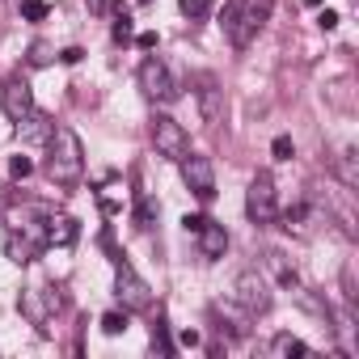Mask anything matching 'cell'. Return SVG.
<instances>
[{"instance_id": "35", "label": "cell", "mask_w": 359, "mask_h": 359, "mask_svg": "<svg viewBox=\"0 0 359 359\" xmlns=\"http://www.w3.org/2000/svg\"><path fill=\"white\" fill-rule=\"evenodd\" d=\"M304 5H309V9H321V0H304Z\"/></svg>"}, {"instance_id": "31", "label": "cell", "mask_w": 359, "mask_h": 359, "mask_svg": "<svg viewBox=\"0 0 359 359\" xmlns=\"http://www.w3.org/2000/svg\"><path fill=\"white\" fill-rule=\"evenodd\" d=\"M203 224H208V216H187V220H182V229H187V233H199Z\"/></svg>"}, {"instance_id": "4", "label": "cell", "mask_w": 359, "mask_h": 359, "mask_svg": "<svg viewBox=\"0 0 359 359\" xmlns=\"http://www.w3.org/2000/svg\"><path fill=\"white\" fill-rule=\"evenodd\" d=\"M233 300H237L250 317H258V313H266V309L275 304L271 283H266V275H262V271H241V275H237V283H233Z\"/></svg>"}, {"instance_id": "3", "label": "cell", "mask_w": 359, "mask_h": 359, "mask_svg": "<svg viewBox=\"0 0 359 359\" xmlns=\"http://www.w3.org/2000/svg\"><path fill=\"white\" fill-rule=\"evenodd\" d=\"M271 9H275V0H241L237 22L229 26V39H233V47H237V51H245V47L258 39V30L266 26Z\"/></svg>"}, {"instance_id": "16", "label": "cell", "mask_w": 359, "mask_h": 359, "mask_svg": "<svg viewBox=\"0 0 359 359\" xmlns=\"http://www.w3.org/2000/svg\"><path fill=\"white\" fill-rule=\"evenodd\" d=\"M334 173H338V182H342L346 191H355V187H359V156H355V148H342V152H338Z\"/></svg>"}, {"instance_id": "13", "label": "cell", "mask_w": 359, "mask_h": 359, "mask_svg": "<svg viewBox=\"0 0 359 359\" xmlns=\"http://www.w3.org/2000/svg\"><path fill=\"white\" fill-rule=\"evenodd\" d=\"M51 131H55V123H51L43 110H30V114L18 118V140H22V144H47Z\"/></svg>"}, {"instance_id": "25", "label": "cell", "mask_w": 359, "mask_h": 359, "mask_svg": "<svg viewBox=\"0 0 359 359\" xmlns=\"http://www.w3.org/2000/svg\"><path fill=\"white\" fill-rule=\"evenodd\" d=\"M127 39H131V13L123 9V13L114 18V43H127Z\"/></svg>"}, {"instance_id": "19", "label": "cell", "mask_w": 359, "mask_h": 359, "mask_svg": "<svg viewBox=\"0 0 359 359\" xmlns=\"http://www.w3.org/2000/svg\"><path fill=\"white\" fill-rule=\"evenodd\" d=\"M177 9H182L187 22H203L208 9H212V0H177Z\"/></svg>"}, {"instance_id": "34", "label": "cell", "mask_w": 359, "mask_h": 359, "mask_svg": "<svg viewBox=\"0 0 359 359\" xmlns=\"http://www.w3.org/2000/svg\"><path fill=\"white\" fill-rule=\"evenodd\" d=\"M85 5H89L93 13H102V9H106V0H85Z\"/></svg>"}, {"instance_id": "1", "label": "cell", "mask_w": 359, "mask_h": 359, "mask_svg": "<svg viewBox=\"0 0 359 359\" xmlns=\"http://www.w3.org/2000/svg\"><path fill=\"white\" fill-rule=\"evenodd\" d=\"M85 173V148L72 127H55L47 140V177L55 187H76Z\"/></svg>"}, {"instance_id": "9", "label": "cell", "mask_w": 359, "mask_h": 359, "mask_svg": "<svg viewBox=\"0 0 359 359\" xmlns=\"http://www.w3.org/2000/svg\"><path fill=\"white\" fill-rule=\"evenodd\" d=\"M182 182L208 203L212 195H216V169H212V161L208 156H195V152H187L182 156Z\"/></svg>"}, {"instance_id": "33", "label": "cell", "mask_w": 359, "mask_h": 359, "mask_svg": "<svg viewBox=\"0 0 359 359\" xmlns=\"http://www.w3.org/2000/svg\"><path fill=\"white\" fill-rule=\"evenodd\" d=\"M177 342H182V346H199V334H195V330H187L182 338H177Z\"/></svg>"}, {"instance_id": "26", "label": "cell", "mask_w": 359, "mask_h": 359, "mask_svg": "<svg viewBox=\"0 0 359 359\" xmlns=\"http://www.w3.org/2000/svg\"><path fill=\"white\" fill-rule=\"evenodd\" d=\"M9 169H13V177L22 182V177H30V173H34V161H30V156H13V165H9Z\"/></svg>"}, {"instance_id": "27", "label": "cell", "mask_w": 359, "mask_h": 359, "mask_svg": "<svg viewBox=\"0 0 359 359\" xmlns=\"http://www.w3.org/2000/svg\"><path fill=\"white\" fill-rule=\"evenodd\" d=\"M30 64H34V68L51 64V47H47V43H34V47H30Z\"/></svg>"}, {"instance_id": "5", "label": "cell", "mask_w": 359, "mask_h": 359, "mask_svg": "<svg viewBox=\"0 0 359 359\" xmlns=\"http://www.w3.org/2000/svg\"><path fill=\"white\" fill-rule=\"evenodd\" d=\"M245 212L254 224H271L279 216V203H275V177L262 169L250 177V191H245Z\"/></svg>"}, {"instance_id": "28", "label": "cell", "mask_w": 359, "mask_h": 359, "mask_svg": "<svg viewBox=\"0 0 359 359\" xmlns=\"http://www.w3.org/2000/svg\"><path fill=\"white\" fill-rule=\"evenodd\" d=\"M338 22H342L338 9H321V13H317V26H321V30H338Z\"/></svg>"}, {"instance_id": "23", "label": "cell", "mask_w": 359, "mask_h": 359, "mask_svg": "<svg viewBox=\"0 0 359 359\" xmlns=\"http://www.w3.org/2000/svg\"><path fill=\"white\" fill-rule=\"evenodd\" d=\"M271 152H275V161H292V156H296V144H292V135H275Z\"/></svg>"}, {"instance_id": "18", "label": "cell", "mask_w": 359, "mask_h": 359, "mask_svg": "<svg viewBox=\"0 0 359 359\" xmlns=\"http://www.w3.org/2000/svg\"><path fill=\"white\" fill-rule=\"evenodd\" d=\"M266 266H271V271L279 275V283H283V287H292V292L300 287V279H296V271H292V266L283 262V254H275V250H271V254H266Z\"/></svg>"}, {"instance_id": "6", "label": "cell", "mask_w": 359, "mask_h": 359, "mask_svg": "<svg viewBox=\"0 0 359 359\" xmlns=\"http://www.w3.org/2000/svg\"><path fill=\"white\" fill-rule=\"evenodd\" d=\"M152 144H156V156H165V161H182L191 152V140H187L182 123L169 118V114L152 118Z\"/></svg>"}, {"instance_id": "22", "label": "cell", "mask_w": 359, "mask_h": 359, "mask_svg": "<svg viewBox=\"0 0 359 359\" xmlns=\"http://www.w3.org/2000/svg\"><path fill=\"white\" fill-rule=\"evenodd\" d=\"M152 346H156L161 355H173V342H169V325H165V321L152 325Z\"/></svg>"}, {"instance_id": "20", "label": "cell", "mask_w": 359, "mask_h": 359, "mask_svg": "<svg viewBox=\"0 0 359 359\" xmlns=\"http://www.w3.org/2000/svg\"><path fill=\"white\" fill-rule=\"evenodd\" d=\"M156 212H161V208H156L152 199H140V203H135V224H140V229H152V224H156Z\"/></svg>"}, {"instance_id": "12", "label": "cell", "mask_w": 359, "mask_h": 359, "mask_svg": "<svg viewBox=\"0 0 359 359\" xmlns=\"http://www.w3.org/2000/svg\"><path fill=\"white\" fill-rule=\"evenodd\" d=\"M39 250H43V237H39V233H26V229L18 233V229H13V233L5 237V254H9L18 266L34 262V258H39Z\"/></svg>"}, {"instance_id": "7", "label": "cell", "mask_w": 359, "mask_h": 359, "mask_svg": "<svg viewBox=\"0 0 359 359\" xmlns=\"http://www.w3.org/2000/svg\"><path fill=\"white\" fill-rule=\"evenodd\" d=\"M140 89H144L148 102H173V97H177V85H173L169 68H165L156 55H148V60L140 64Z\"/></svg>"}, {"instance_id": "14", "label": "cell", "mask_w": 359, "mask_h": 359, "mask_svg": "<svg viewBox=\"0 0 359 359\" xmlns=\"http://www.w3.org/2000/svg\"><path fill=\"white\" fill-rule=\"evenodd\" d=\"M195 237H199V254H203V258H224V250H229V233H224V224L208 220Z\"/></svg>"}, {"instance_id": "36", "label": "cell", "mask_w": 359, "mask_h": 359, "mask_svg": "<svg viewBox=\"0 0 359 359\" xmlns=\"http://www.w3.org/2000/svg\"><path fill=\"white\" fill-rule=\"evenodd\" d=\"M140 5H152V0H140Z\"/></svg>"}, {"instance_id": "15", "label": "cell", "mask_w": 359, "mask_h": 359, "mask_svg": "<svg viewBox=\"0 0 359 359\" xmlns=\"http://www.w3.org/2000/svg\"><path fill=\"white\" fill-rule=\"evenodd\" d=\"M76 241V220L72 216H47L43 245H72Z\"/></svg>"}, {"instance_id": "32", "label": "cell", "mask_w": 359, "mask_h": 359, "mask_svg": "<svg viewBox=\"0 0 359 359\" xmlns=\"http://www.w3.org/2000/svg\"><path fill=\"white\" fill-rule=\"evenodd\" d=\"M140 47H144V51H152V47H156V34H152V30H144V34H140Z\"/></svg>"}, {"instance_id": "30", "label": "cell", "mask_w": 359, "mask_h": 359, "mask_svg": "<svg viewBox=\"0 0 359 359\" xmlns=\"http://www.w3.org/2000/svg\"><path fill=\"white\" fill-rule=\"evenodd\" d=\"M60 60H64V64H81L85 51H81V47H68V51H60Z\"/></svg>"}, {"instance_id": "21", "label": "cell", "mask_w": 359, "mask_h": 359, "mask_svg": "<svg viewBox=\"0 0 359 359\" xmlns=\"http://www.w3.org/2000/svg\"><path fill=\"white\" fill-rule=\"evenodd\" d=\"M102 334H110V338L127 334V309H123V313H106V317H102Z\"/></svg>"}, {"instance_id": "11", "label": "cell", "mask_w": 359, "mask_h": 359, "mask_svg": "<svg viewBox=\"0 0 359 359\" xmlns=\"http://www.w3.org/2000/svg\"><path fill=\"white\" fill-rule=\"evenodd\" d=\"M199 114H203L208 127H220L224 123V89H216L212 76L199 81Z\"/></svg>"}, {"instance_id": "17", "label": "cell", "mask_w": 359, "mask_h": 359, "mask_svg": "<svg viewBox=\"0 0 359 359\" xmlns=\"http://www.w3.org/2000/svg\"><path fill=\"white\" fill-rule=\"evenodd\" d=\"M271 355L292 359V355H309V346H304L300 338H292V334H275V338H271Z\"/></svg>"}, {"instance_id": "24", "label": "cell", "mask_w": 359, "mask_h": 359, "mask_svg": "<svg viewBox=\"0 0 359 359\" xmlns=\"http://www.w3.org/2000/svg\"><path fill=\"white\" fill-rule=\"evenodd\" d=\"M22 18L26 22H43L47 18V0H22Z\"/></svg>"}, {"instance_id": "8", "label": "cell", "mask_w": 359, "mask_h": 359, "mask_svg": "<svg viewBox=\"0 0 359 359\" xmlns=\"http://www.w3.org/2000/svg\"><path fill=\"white\" fill-rule=\"evenodd\" d=\"M60 309H64L60 287H26V292H22V313H26L39 330H47V321H51Z\"/></svg>"}, {"instance_id": "2", "label": "cell", "mask_w": 359, "mask_h": 359, "mask_svg": "<svg viewBox=\"0 0 359 359\" xmlns=\"http://www.w3.org/2000/svg\"><path fill=\"white\" fill-rule=\"evenodd\" d=\"M114 296L123 300L127 313H148V309H152V287L135 275V266H131L123 254L114 258Z\"/></svg>"}, {"instance_id": "29", "label": "cell", "mask_w": 359, "mask_h": 359, "mask_svg": "<svg viewBox=\"0 0 359 359\" xmlns=\"http://www.w3.org/2000/svg\"><path fill=\"white\" fill-rule=\"evenodd\" d=\"M237 9H241V0H229V5H224V13H220V26H224V30L237 22Z\"/></svg>"}, {"instance_id": "10", "label": "cell", "mask_w": 359, "mask_h": 359, "mask_svg": "<svg viewBox=\"0 0 359 359\" xmlns=\"http://www.w3.org/2000/svg\"><path fill=\"white\" fill-rule=\"evenodd\" d=\"M0 106H5V114L18 123L22 114H30L34 110V93H30V81L26 76H9L5 81V89H0Z\"/></svg>"}]
</instances>
